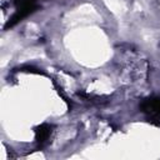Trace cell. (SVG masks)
Masks as SVG:
<instances>
[{"mask_svg": "<svg viewBox=\"0 0 160 160\" xmlns=\"http://www.w3.org/2000/svg\"><path fill=\"white\" fill-rule=\"evenodd\" d=\"M38 9L36 0H15V12L9 19L6 28H11Z\"/></svg>", "mask_w": 160, "mask_h": 160, "instance_id": "6da1fadb", "label": "cell"}, {"mask_svg": "<svg viewBox=\"0 0 160 160\" xmlns=\"http://www.w3.org/2000/svg\"><path fill=\"white\" fill-rule=\"evenodd\" d=\"M140 110L148 121L160 126V98L151 96L142 100L140 104Z\"/></svg>", "mask_w": 160, "mask_h": 160, "instance_id": "7a4b0ae2", "label": "cell"}, {"mask_svg": "<svg viewBox=\"0 0 160 160\" xmlns=\"http://www.w3.org/2000/svg\"><path fill=\"white\" fill-rule=\"evenodd\" d=\"M51 135V126L48 124H41L35 129V139L39 145H44Z\"/></svg>", "mask_w": 160, "mask_h": 160, "instance_id": "3957f363", "label": "cell"}]
</instances>
